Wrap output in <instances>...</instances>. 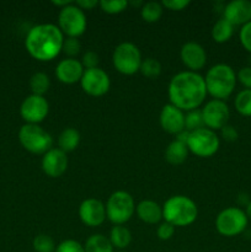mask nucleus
Instances as JSON below:
<instances>
[{"label":"nucleus","instance_id":"f257e3e1","mask_svg":"<svg viewBox=\"0 0 251 252\" xmlns=\"http://www.w3.org/2000/svg\"><path fill=\"white\" fill-rule=\"evenodd\" d=\"M171 105L184 112L198 110L207 97L204 78L194 71L185 70L171 78L167 88Z\"/></svg>","mask_w":251,"mask_h":252},{"label":"nucleus","instance_id":"f03ea898","mask_svg":"<svg viewBox=\"0 0 251 252\" xmlns=\"http://www.w3.org/2000/svg\"><path fill=\"white\" fill-rule=\"evenodd\" d=\"M64 34L57 25L39 24L31 27L25 38V48L39 62H49L62 53Z\"/></svg>","mask_w":251,"mask_h":252},{"label":"nucleus","instance_id":"7ed1b4c3","mask_svg":"<svg viewBox=\"0 0 251 252\" xmlns=\"http://www.w3.org/2000/svg\"><path fill=\"white\" fill-rule=\"evenodd\" d=\"M236 81L238 79L234 69L224 63L212 66L204 76L207 94L211 95L214 100H226L234 93Z\"/></svg>","mask_w":251,"mask_h":252},{"label":"nucleus","instance_id":"20e7f679","mask_svg":"<svg viewBox=\"0 0 251 252\" xmlns=\"http://www.w3.org/2000/svg\"><path fill=\"white\" fill-rule=\"evenodd\" d=\"M198 216L194 201L189 197L176 194L171 196L165 201L162 206V219L171 225L176 226H188L194 223Z\"/></svg>","mask_w":251,"mask_h":252},{"label":"nucleus","instance_id":"39448f33","mask_svg":"<svg viewBox=\"0 0 251 252\" xmlns=\"http://www.w3.org/2000/svg\"><path fill=\"white\" fill-rule=\"evenodd\" d=\"M19 142L31 154H46L53 148V138L39 125L25 123L19 130Z\"/></svg>","mask_w":251,"mask_h":252},{"label":"nucleus","instance_id":"423d86ee","mask_svg":"<svg viewBox=\"0 0 251 252\" xmlns=\"http://www.w3.org/2000/svg\"><path fill=\"white\" fill-rule=\"evenodd\" d=\"M106 207V217L115 225H123L133 217L135 203L130 193L126 191H116L108 197Z\"/></svg>","mask_w":251,"mask_h":252},{"label":"nucleus","instance_id":"0eeeda50","mask_svg":"<svg viewBox=\"0 0 251 252\" xmlns=\"http://www.w3.org/2000/svg\"><path fill=\"white\" fill-rule=\"evenodd\" d=\"M142 53L132 42H122L112 53V64L118 73L123 75H134L142 65Z\"/></svg>","mask_w":251,"mask_h":252},{"label":"nucleus","instance_id":"6e6552de","mask_svg":"<svg viewBox=\"0 0 251 252\" xmlns=\"http://www.w3.org/2000/svg\"><path fill=\"white\" fill-rule=\"evenodd\" d=\"M249 219L245 211L239 207H228L223 209L216 218V229L225 238H234L246 229Z\"/></svg>","mask_w":251,"mask_h":252},{"label":"nucleus","instance_id":"1a4fd4ad","mask_svg":"<svg viewBox=\"0 0 251 252\" xmlns=\"http://www.w3.org/2000/svg\"><path fill=\"white\" fill-rule=\"evenodd\" d=\"M86 26L88 21L85 11L76 6L75 2L59 10L58 27L64 36L79 38L86 31Z\"/></svg>","mask_w":251,"mask_h":252},{"label":"nucleus","instance_id":"9d476101","mask_svg":"<svg viewBox=\"0 0 251 252\" xmlns=\"http://www.w3.org/2000/svg\"><path fill=\"white\" fill-rule=\"evenodd\" d=\"M220 140L214 130L203 127L189 132L187 148L189 153L198 158H211L219 150Z\"/></svg>","mask_w":251,"mask_h":252},{"label":"nucleus","instance_id":"9b49d317","mask_svg":"<svg viewBox=\"0 0 251 252\" xmlns=\"http://www.w3.org/2000/svg\"><path fill=\"white\" fill-rule=\"evenodd\" d=\"M49 103L44 96L31 94L22 101L20 106V116L29 125H39L47 118Z\"/></svg>","mask_w":251,"mask_h":252},{"label":"nucleus","instance_id":"f8f14e48","mask_svg":"<svg viewBox=\"0 0 251 252\" xmlns=\"http://www.w3.org/2000/svg\"><path fill=\"white\" fill-rule=\"evenodd\" d=\"M81 89L85 94L93 97H100L108 93L111 80L108 74L101 68L85 69L80 80Z\"/></svg>","mask_w":251,"mask_h":252},{"label":"nucleus","instance_id":"ddd939ff","mask_svg":"<svg viewBox=\"0 0 251 252\" xmlns=\"http://www.w3.org/2000/svg\"><path fill=\"white\" fill-rule=\"evenodd\" d=\"M204 127L211 130H220L224 126L228 125L230 118V110L225 101L211 100L202 108Z\"/></svg>","mask_w":251,"mask_h":252},{"label":"nucleus","instance_id":"4468645a","mask_svg":"<svg viewBox=\"0 0 251 252\" xmlns=\"http://www.w3.org/2000/svg\"><path fill=\"white\" fill-rule=\"evenodd\" d=\"M79 218L90 228H96L106 220V207L100 199L88 198L79 206Z\"/></svg>","mask_w":251,"mask_h":252},{"label":"nucleus","instance_id":"2eb2a0df","mask_svg":"<svg viewBox=\"0 0 251 252\" xmlns=\"http://www.w3.org/2000/svg\"><path fill=\"white\" fill-rule=\"evenodd\" d=\"M180 58L188 71H199L207 63L206 49L197 42H186L180 49Z\"/></svg>","mask_w":251,"mask_h":252},{"label":"nucleus","instance_id":"dca6fc26","mask_svg":"<svg viewBox=\"0 0 251 252\" xmlns=\"http://www.w3.org/2000/svg\"><path fill=\"white\" fill-rule=\"evenodd\" d=\"M41 166L47 176L57 179L65 174L68 169V157L58 148H52L42 157Z\"/></svg>","mask_w":251,"mask_h":252},{"label":"nucleus","instance_id":"f3484780","mask_svg":"<svg viewBox=\"0 0 251 252\" xmlns=\"http://www.w3.org/2000/svg\"><path fill=\"white\" fill-rule=\"evenodd\" d=\"M159 122L162 130L176 135L185 129V112L171 103H167L160 111Z\"/></svg>","mask_w":251,"mask_h":252},{"label":"nucleus","instance_id":"a211bd4d","mask_svg":"<svg viewBox=\"0 0 251 252\" xmlns=\"http://www.w3.org/2000/svg\"><path fill=\"white\" fill-rule=\"evenodd\" d=\"M223 17L234 27L244 26L251 21L250 0H233L224 7Z\"/></svg>","mask_w":251,"mask_h":252},{"label":"nucleus","instance_id":"6ab92c4d","mask_svg":"<svg viewBox=\"0 0 251 252\" xmlns=\"http://www.w3.org/2000/svg\"><path fill=\"white\" fill-rule=\"evenodd\" d=\"M84 66L80 61L75 58L62 59L56 68V76L61 83L65 85L80 83L84 74Z\"/></svg>","mask_w":251,"mask_h":252},{"label":"nucleus","instance_id":"aec40b11","mask_svg":"<svg viewBox=\"0 0 251 252\" xmlns=\"http://www.w3.org/2000/svg\"><path fill=\"white\" fill-rule=\"evenodd\" d=\"M138 218L147 224H157L162 219V207L152 199H143L135 206Z\"/></svg>","mask_w":251,"mask_h":252},{"label":"nucleus","instance_id":"412c9836","mask_svg":"<svg viewBox=\"0 0 251 252\" xmlns=\"http://www.w3.org/2000/svg\"><path fill=\"white\" fill-rule=\"evenodd\" d=\"M188 153L189 150L186 144L175 139L165 149V160L171 165H181L187 160Z\"/></svg>","mask_w":251,"mask_h":252},{"label":"nucleus","instance_id":"4be33fe9","mask_svg":"<svg viewBox=\"0 0 251 252\" xmlns=\"http://www.w3.org/2000/svg\"><path fill=\"white\" fill-rule=\"evenodd\" d=\"M80 144V133L75 128H65L61 132L58 137V149L65 154L74 152Z\"/></svg>","mask_w":251,"mask_h":252},{"label":"nucleus","instance_id":"5701e85b","mask_svg":"<svg viewBox=\"0 0 251 252\" xmlns=\"http://www.w3.org/2000/svg\"><path fill=\"white\" fill-rule=\"evenodd\" d=\"M108 239H110L113 249L125 250L132 241V234H130L129 229L126 228L125 225H115L111 229Z\"/></svg>","mask_w":251,"mask_h":252},{"label":"nucleus","instance_id":"b1692460","mask_svg":"<svg viewBox=\"0 0 251 252\" xmlns=\"http://www.w3.org/2000/svg\"><path fill=\"white\" fill-rule=\"evenodd\" d=\"M234 29L235 27L230 22L226 21L224 17H221V19L217 20L214 26L212 27V38L217 43H225V42H228L233 37Z\"/></svg>","mask_w":251,"mask_h":252},{"label":"nucleus","instance_id":"393cba45","mask_svg":"<svg viewBox=\"0 0 251 252\" xmlns=\"http://www.w3.org/2000/svg\"><path fill=\"white\" fill-rule=\"evenodd\" d=\"M85 252H113L110 239L102 234H94L86 239L84 244Z\"/></svg>","mask_w":251,"mask_h":252},{"label":"nucleus","instance_id":"a878e982","mask_svg":"<svg viewBox=\"0 0 251 252\" xmlns=\"http://www.w3.org/2000/svg\"><path fill=\"white\" fill-rule=\"evenodd\" d=\"M162 11H164V7H162L161 2L148 1L144 2L140 9V16L148 24H154L161 19Z\"/></svg>","mask_w":251,"mask_h":252},{"label":"nucleus","instance_id":"bb28decb","mask_svg":"<svg viewBox=\"0 0 251 252\" xmlns=\"http://www.w3.org/2000/svg\"><path fill=\"white\" fill-rule=\"evenodd\" d=\"M49 86H51L49 76L43 71H37L30 79V89L33 95L44 96V94L48 93Z\"/></svg>","mask_w":251,"mask_h":252},{"label":"nucleus","instance_id":"cd10ccee","mask_svg":"<svg viewBox=\"0 0 251 252\" xmlns=\"http://www.w3.org/2000/svg\"><path fill=\"white\" fill-rule=\"evenodd\" d=\"M234 106L241 116L251 117V90L244 89V90L239 91L234 100Z\"/></svg>","mask_w":251,"mask_h":252},{"label":"nucleus","instance_id":"c85d7f7f","mask_svg":"<svg viewBox=\"0 0 251 252\" xmlns=\"http://www.w3.org/2000/svg\"><path fill=\"white\" fill-rule=\"evenodd\" d=\"M139 71L147 79H157L161 74V64L155 58L143 59Z\"/></svg>","mask_w":251,"mask_h":252},{"label":"nucleus","instance_id":"c756f323","mask_svg":"<svg viewBox=\"0 0 251 252\" xmlns=\"http://www.w3.org/2000/svg\"><path fill=\"white\" fill-rule=\"evenodd\" d=\"M32 248L36 252H54L57 245L49 235H47V234H38V235L33 238Z\"/></svg>","mask_w":251,"mask_h":252},{"label":"nucleus","instance_id":"7c9ffc66","mask_svg":"<svg viewBox=\"0 0 251 252\" xmlns=\"http://www.w3.org/2000/svg\"><path fill=\"white\" fill-rule=\"evenodd\" d=\"M203 127V116H202V111L199 108L186 112V115H185V129L188 130V132H193V130Z\"/></svg>","mask_w":251,"mask_h":252},{"label":"nucleus","instance_id":"2f4dec72","mask_svg":"<svg viewBox=\"0 0 251 252\" xmlns=\"http://www.w3.org/2000/svg\"><path fill=\"white\" fill-rule=\"evenodd\" d=\"M101 10L108 15L121 14L128 6L127 0H101L98 1Z\"/></svg>","mask_w":251,"mask_h":252},{"label":"nucleus","instance_id":"473e14b6","mask_svg":"<svg viewBox=\"0 0 251 252\" xmlns=\"http://www.w3.org/2000/svg\"><path fill=\"white\" fill-rule=\"evenodd\" d=\"M81 52V43L78 38L73 37H66L64 38L63 47H62V53L65 54L68 58H75Z\"/></svg>","mask_w":251,"mask_h":252},{"label":"nucleus","instance_id":"72a5a7b5","mask_svg":"<svg viewBox=\"0 0 251 252\" xmlns=\"http://www.w3.org/2000/svg\"><path fill=\"white\" fill-rule=\"evenodd\" d=\"M54 252H85L84 245H81L79 241L73 240V239H66L58 244Z\"/></svg>","mask_w":251,"mask_h":252},{"label":"nucleus","instance_id":"f704fd0d","mask_svg":"<svg viewBox=\"0 0 251 252\" xmlns=\"http://www.w3.org/2000/svg\"><path fill=\"white\" fill-rule=\"evenodd\" d=\"M239 39H240L241 46L251 53V21L241 26L240 32H239Z\"/></svg>","mask_w":251,"mask_h":252},{"label":"nucleus","instance_id":"c9c22d12","mask_svg":"<svg viewBox=\"0 0 251 252\" xmlns=\"http://www.w3.org/2000/svg\"><path fill=\"white\" fill-rule=\"evenodd\" d=\"M81 64H83L84 69H94L98 68V59L97 53L93 51H88L86 53L83 54V58H81Z\"/></svg>","mask_w":251,"mask_h":252},{"label":"nucleus","instance_id":"e433bc0d","mask_svg":"<svg viewBox=\"0 0 251 252\" xmlns=\"http://www.w3.org/2000/svg\"><path fill=\"white\" fill-rule=\"evenodd\" d=\"M174 234H175V226L171 225L170 223H167V221H164V223H161L159 226H157V235L160 240H164V241L170 240V239L174 236Z\"/></svg>","mask_w":251,"mask_h":252},{"label":"nucleus","instance_id":"4c0bfd02","mask_svg":"<svg viewBox=\"0 0 251 252\" xmlns=\"http://www.w3.org/2000/svg\"><path fill=\"white\" fill-rule=\"evenodd\" d=\"M191 4L189 0H164L161 1L162 7L171 11H182Z\"/></svg>","mask_w":251,"mask_h":252},{"label":"nucleus","instance_id":"58836bf2","mask_svg":"<svg viewBox=\"0 0 251 252\" xmlns=\"http://www.w3.org/2000/svg\"><path fill=\"white\" fill-rule=\"evenodd\" d=\"M236 79L245 89L251 90V66H244L236 74Z\"/></svg>","mask_w":251,"mask_h":252},{"label":"nucleus","instance_id":"ea45409f","mask_svg":"<svg viewBox=\"0 0 251 252\" xmlns=\"http://www.w3.org/2000/svg\"><path fill=\"white\" fill-rule=\"evenodd\" d=\"M220 134H221V138H223L225 142H229V143L236 142L239 138V133L238 130H236V128L230 125L224 126V127L220 129Z\"/></svg>","mask_w":251,"mask_h":252},{"label":"nucleus","instance_id":"a19ab883","mask_svg":"<svg viewBox=\"0 0 251 252\" xmlns=\"http://www.w3.org/2000/svg\"><path fill=\"white\" fill-rule=\"evenodd\" d=\"M75 5L80 7L83 11H85V10H93L94 7L97 6L98 1L97 0H78L75 1Z\"/></svg>","mask_w":251,"mask_h":252},{"label":"nucleus","instance_id":"79ce46f5","mask_svg":"<svg viewBox=\"0 0 251 252\" xmlns=\"http://www.w3.org/2000/svg\"><path fill=\"white\" fill-rule=\"evenodd\" d=\"M188 137H189V132H188V130L184 129L182 132H180L179 134H176V140H177V142H181V143H184V144L187 145V140H188Z\"/></svg>","mask_w":251,"mask_h":252},{"label":"nucleus","instance_id":"37998d69","mask_svg":"<svg viewBox=\"0 0 251 252\" xmlns=\"http://www.w3.org/2000/svg\"><path fill=\"white\" fill-rule=\"evenodd\" d=\"M71 2L73 1H70V0H63V1H52V4L56 5V6H58V7H61V9H63V7L70 5Z\"/></svg>","mask_w":251,"mask_h":252},{"label":"nucleus","instance_id":"c03bdc74","mask_svg":"<svg viewBox=\"0 0 251 252\" xmlns=\"http://www.w3.org/2000/svg\"><path fill=\"white\" fill-rule=\"evenodd\" d=\"M245 213H246V217H248L249 220H251V201L249 202L248 206H246V208H245Z\"/></svg>","mask_w":251,"mask_h":252},{"label":"nucleus","instance_id":"a18cd8bd","mask_svg":"<svg viewBox=\"0 0 251 252\" xmlns=\"http://www.w3.org/2000/svg\"><path fill=\"white\" fill-rule=\"evenodd\" d=\"M118 252H126V251H118Z\"/></svg>","mask_w":251,"mask_h":252}]
</instances>
